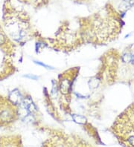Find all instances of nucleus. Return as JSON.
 <instances>
[{
	"label": "nucleus",
	"mask_w": 134,
	"mask_h": 147,
	"mask_svg": "<svg viewBox=\"0 0 134 147\" xmlns=\"http://www.w3.org/2000/svg\"><path fill=\"white\" fill-rule=\"evenodd\" d=\"M134 115H120L113 126L116 138L125 147H134Z\"/></svg>",
	"instance_id": "1"
},
{
	"label": "nucleus",
	"mask_w": 134,
	"mask_h": 147,
	"mask_svg": "<svg viewBox=\"0 0 134 147\" xmlns=\"http://www.w3.org/2000/svg\"><path fill=\"white\" fill-rule=\"evenodd\" d=\"M15 117L14 109L8 102L0 103V123L4 125L12 122Z\"/></svg>",
	"instance_id": "2"
},
{
	"label": "nucleus",
	"mask_w": 134,
	"mask_h": 147,
	"mask_svg": "<svg viewBox=\"0 0 134 147\" xmlns=\"http://www.w3.org/2000/svg\"><path fill=\"white\" fill-rule=\"evenodd\" d=\"M22 106L23 107L24 109L26 110L29 114L33 113L34 111H36V108L34 106V102H33L32 100L30 97H26L22 100L21 102Z\"/></svg>",
	"instance_id": "3"
},
{
	"label": "nucleus",
	"mask_w": 134,
	"mask_h": 147,
	"mask_svg": "<svg viewBox=\"0 0 134 147\" xmlns=\"http://www.w3.org/2000/svg\"><path fill=\"white\" fill-rule=\"evenodd\" d=\"M71 87V83L69 80L64 78L60 82V90L63 94H67L70 92Z\"/></svg>",
	"instance_id": "4"
},
{
	"label": "nucleus",
	"mask_w": 134,
	"mask_h": 147,
	"mask_svg": "<svg viewBox=\"0 0 134 147\" xmlns=\"http://www.w3.org/2000/svg\"><path fill=\"white\" fill-rule=\"evenodd\" d=\"M9 99L11 101L13 104H19L21 103L23 99L22 98V95L20 92L17 89H15L11 92L9 96Z\"/></svg>",
	"instance_id": "5"
},
{
	"label": "nucleus",
	"mask_w": 134,
	"mask_h": 147,
	"mask_svg": "<svg viewBox=\"0 0 134 147\" xmlns=\"http://www.w3.org/2000/svg\"><path fill=\"white\" fill-rule=\"evenodd\" d=\"M71 117H72L73 120L76 123L84 124L86 123V118L84 116H83V115H78V114H73V115H71Z\"/></svg>",
	"instance_id": "6"
},
{
	"label": "nucleus",
	"mask_w": 134,
	"mask_h": 147,
	"mask_svg": "<svg viewBox=\"0 0 134 147\" xmlns=\"http://www.w3.org/2000/svg\"><path fill=\"white\" fill-rule=\"evenodd\" d=\"M122 60L125 63H131L134 64V54L131 53H125L122 56Z\"/></svg>",
	"instance_id": "7"
},
{
	"label": "nucleus",
	"mask_w": 134,
	"mask_h": 147,
	"mask_svg": "<svg viewBox=\"0 0 134 147\" xmlns=\"http://www.w3.org/2000/svg\"><path fill=\"white\" fill-rule=\"evenodd\" d=\"M134 5V0H124L122 3L121 4L120 7L121 9L123 11H126V10L131 8L132 6Z\"/></svg>",
	"instance_id": "8"
},
{
	"label": "nucleus",
	"mask_w": 134,
	"mask_h": 147,
	"mask_svg": "<svg viewBox=\"0 0 134 147\" xmlns=\"http://www.w3.org/2000/svg\"><path fill=\"white\" fill-rule=\"evenodd\" d=\"M98 83H99V80L96 79V78H95V79H92L91 80L89 81V85L90 86V88L94 89V88H96L98 87Z\"/></svg>",
	"instance_id": "9"
},
{
	"label": "nucleus",
	"mask_w": 134,
	"mask_h": 147,
	"mask_svg": "<svg viewBox=\"0 0 134 147\" xmlns=\"http://www.w3.org/2000/svg\"><path fill=\"white\" fill-rule=\"evenodd\" d=\"M34 63H36V64L39 65H40V66L44 67V68H46V69H49V70H53L54 69L53 67L50 66V65H48L45 64V63H41V62H39V61H34Z\"/></svg>",
	"instance_id": "10"
},
{
	"label": "nucleus",
	"mask_w": 134,
	"mask_h": 147,
	"mask_svg": "<svg viewBox=\"0 0 134 147\" xmlns=\"http://www.w3.org/2000/svg\"><path fill=\"white\" fill-rule=\"evenodd\" d=\"M6 42V37L2 33L0 32V45H3Z\"/></svg>",
	"instance_id": "11"
},
{
	"label": "nucleus",
	"mask_w": 134,
	"mask_h": 147,
	"mask_svg": "<svg viewBox=\"0 0 134 147\" xmlns=\"http://www.w3.org/2000/svg\"><path fill=\"white\" fill-rule=\"evenodd\" d=\"M24 77H26V78H29V79H31V80H37L38 79V77L37 76H35V75H33V74H27V75H24Z\"/></svg>",
	"instance_id": "12"
}]
</instances>
